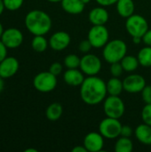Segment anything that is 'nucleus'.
<instances>
[{
  "label": "nucleus",
  "mask_w": 151,
  "mask_h": 152,
  "mask_svg": "<svg viewBox=\"0 0 151 152\" xmlns=\"http://www.w3.org/2000/svg\"><path fill=\"white\" fill-rule=\"evenodd\" d=\"M107 83L97 76H87L80 86L82 101L91 106L103 102L107 97Z\"/></svg>",
  "instance_id": "nucleus-1"
},
{
  "label": "nucleus",
  "mask_w": 151,
  "mask_h": 152,
  "mask_svg": "<svg viewBox=\"0 0 151 152\" xmlns=\"http://www.w3.org/2000/svg\"><path fill=\"white\" fill-rule=\"evenodd\" d=\"M25 25L34 36H44L52 28V19L44 11L32 10L26 15Z\"/></svg>",
  "instance_id": "nucleus-2"
},
{
  "label": "nucleus",
  "mask_w": 151,
  "mask_h": 152,
  "mask_svg": "<svg viewBox=\"0 0 151 152\" xmlns=\"http://www.w3.org/2000/svg\"><path fill=\"white\" fill-rule=\"evenodd\" d=\"M127 45L125 41L121 39H113L109 41L103 47L102 56L103 59L109 64L121 61L126 55Z\"/></svg>",
  "instance_id": "nucleus-3"
},
{
  "label": "nucleus",
  "mask_w": 151,
  "mask_h": 152,
  "mask_svg": "<svg viewBox=\"0 0 151 152\" xmlns=\"http://www.w3.org/2000/svg\"><path fill=\"white\" fill-rule=\"evenodd\" d=\"M149 28H150L147 20L140 14L133 13L130 17L126 18L125 29L132 37H142Z\"/></svg>",
  "instance_id": "nucleus-4"
},
{
  "label": "nucleus",
  "mask_w": 151,
  "mask_h": 152,
  "mask_svg": "<svg viewBox=\"0 0 151 152\" xmlns=\"http://www.w3.org/2000/svg\"><path fill=\"white\" fill-rule=\"evenodd\" d=\"M103 110L107 117L120 119L125 111L124 101L116 95H109L103 101Z\"/></svg>",
  "instance_id": "nucleus-5"
},
{
  "label": "nucleus",
  "mask_w": 151,
  "mask_h": 152,
  "mask_svg": "<svg viewBox=\"0 0 151 152\" xmlns=\"http://www.w3.org/2000/svg\"><path fill=\"white\" fill-rule=\"evenodd\" d=\"M122 124L119 119L107 117L102 119L99 125V132L101 134L109 140H113L118 138L121 134Z\"/></svg>",
  "instance_id": "nucleus-6"
},
{
  "label": "nucleus",
  "mask_w": 151,
  "mask_h": 152,
  "mask_svg": "<svg viewBox=\"0 0 151 152\" xmlns=\"http://www.w3.org/2000/svg\"><path fill=\"white\" fill-rule=\"evenodd\" d=\"M87 39L93 48H102L109 41V32L105 25H93L88 31Z\"/></svg>",
  "instance_id": "nucleus-7"
},
{
  "label": "nucleus",
  "mask_w": 151,
  "mask_h": 152,
  "mask_svg": "<svg viewBox=\"0 0 151 152\" xmlns=\"http://www.w3.org/2000/svg\"><path fill=\"white\" fill-rule=\"evenodd\" d=\"M34 87L41 93H49L53 91L57 86V77L50 71L38 73L33 80Z\"/></svg>",
  "instance_id": "nucleus-8"
},
{
  "label": "nucleus",
  "mask_w": 151,
  "mask_h": 152,
  "mask_svg": "<svg viewBox=\"0 0 151 152\" xmlns=\"http://www.w3.org/2000/svg\"><path fill=\"white\" fill-rule=\"evenodd\" d=\"M101 61L97 55L87 53L81 58L79 68L86 76H97L101 69Z\"/></svg>",
  "instance_id": "nucleus-9"
},
{
  "label": "nucleus",
  "mask_w": 151,
  "mask_h": 152,
  "mask_svg": "<svg viewBox=\"0 0 151 152\" xmlns=\"http://www.w3.org/2000/svg\"><path fill=\"white\" fill-rule=\"evenodd\" d=\"M124 90L130 94L141 93L142 89L146 86L145 78L139 74H131L128 75L123 80Z\"/></svg>",
  "instance_id": "nucleus-10"
},
{
  "label": "nucleus",
  "mask_w": 151,
  "mask_h": 152,
  "mask_svg": "<svg viewBox=\"0 0 151 152\" xmlns=\"http://www.w3.org/2000/svg\"><path fill=\"white\" fill-rule=\"evenodd\" d=\"M0 40L7 48H17L22 44L23 35L20 29L10 28L4 31Z\"/></svg>",
  "instance_id": "nucleus-11"
},
{
  "label": "nucleus",
  "mask_w": 151,
  "mask_h": 152,
  "mask_svg": "<svg viewBox=\"0 0 151 152\" xmlns=\"http://www.w3.org/2000/svg\"><path fill=\"white\" fill-rule=\"evenodd\" d=\"M83 145L85 147L87 151H101L104 147V137L100 132H91L85 136Z\"/></svg>",
  "instance_id": "nucleus-12"
},
{
  "label": "nucleus",
  "mask_w": 151,
  "mask_h": 152,
  "mask_svg": "<svg viewBox=\"0 0 151 152\" xmlns=\"http://www.w3.org/2000/svg\"><path fill=\"white\" fill-rule=\"evenodd\" d=\"M70 36L65 31H57L53 33L49 39V46L54 51H62L70 44Z\"/></svg>",
  "instance_id": "nucleus-13"
},
{
  "label": "nucleus",
  "mask_w": 151,
  "mask_h": 152,
  "mask_svg": "<svg viewBox=\"0 0 151 152\" xmlns=\"http://www.w3.org/2000/svg\"><path fill=\"white\" fill-rule=\"evenodd\" d=\"M19 69V61L14 57H6L0 62V76L9 78L14 76Z\"/></svg>",
  "instance_id": "nucleus-14"
},
{
  "label": "nucleus",
  "mask_w": 151,
  "mask_h": 152,
  "mask_svg": "<svg viewBox=\"0 0 151 152\" xmlns=\"http://www.w3.org/2000/svg\"><path fill=\"white\" fill-rule=\"evenodd\" d=\"M109 18V14L108 11L101 5L93 8L88 14L89 21L93 25H105L108 22Z\"/></svg>",
  "instance_id": "nucleus-15"
},
{
  "label": "nucleus",
  "mask_w": 151,
  "mask_h": 152,
  "mask_svg": "<svg viewBox=\"0 0 151 152\" xmlns=\"http://www.w3.org/2000/svg\"><path fill=\"white\" fill-rule=\"evenodd\" d=\"M85 74L78 69H68L63 74L65 83L71 86H80L85 80Z\"/></svg>",
  "instance_id": "nucleus-16"
},
{
  "label": "nucleus",
  "mask_w": 151,
  "mask_h": 152,
  "mask_svg": "<svg viewBox=\"0 0 151 152\" xmlns=\"http://www.w3.org/2000/svg\"><path fill=\"white\" fill-rule=\"evenodd\" d=\"M134 134L141 143L151 145V126L145 123L139 125L134 130Z\"/></svg>",
  "instance_id": "nucleus-17"
},
{
  "label": "nucleus",
  "mask_w": 151,
  "mask_h": 152,
  "mask_svg": "<svg viewBox=\"0 0 151 152\" xmlns=\"http://www.w3.org/2000/svg\"><path fill=\"white\" fill-rule=\"evenodd\" d=\"M61 8L69 14H79L83 12L85 4L81 0H62Z\"/></svg>",
  "instance_id": "nucleus-18"
},
{
  "label": "nucleus",
  "mask_w": 151,
  "mask_h": 152,
  "mask_svg": "<svg viewBox=\"0 0 151 152\" xmlns=\"http://www.w3.org/2000/svg\"><path fill=\"white\" fill-rule=\"evenodd\" d=\"M118 14L123 18H128L134 13L135 4L133 0H118L116 4Z\"/></svg>",
  "instance_id": "nucleus-19"
},
{
  "label": "nucleus",
  "mask_w": 151,
  "mask_h": 152,
  "mask_svg": "<svg viewBox=\"0 0 151 152\" xmlns=\"http://www.w3.org/2000/svg\"><path fill=\"white\" fill-rule=\"evenodd\" d=\"M107 91L109 95L119 96L124 91L123 81L119 77H112L107 82Z\"/></svg>",
  "instance_id": "nucleus-20"
},
{
  "label": "nucleus",
  "mask_w": 151,
  "mask_h": 152,
  "mask_svg": "<svg viewBox=\"0 0 151 152\" xmlns=\"http://www.w3.org/2000/svg\"><path fill=\"white\" fill-rule=\"evenodd\" d=\"M62 113H63V108L61 104L59 102H53L50 104L45 110V116L47 119L51 121H56L60 119Z\"/></svg>",
  "instance_id": "nucleus-21"
},
{
  "label": "nucleus",
  "mask_w": 151,
  "mask_h": 152,
  "mask_svg": "<svg viewBox=\"0 0 151 152\" xmlns=\"http://www.w3.org/2000/svg\"><path fill=\"white\" fill-rule=\"evenodd\" d=\"M116 152H132L133 150V143L130 137L119 136L115 144Z\"/></svg>",
  "instance_id": "nucleus-22"
},
{
  "label": "nucleus",
  "mask_w": 151,
  "mask_h": 152,
  "mask_svg": "<svg viewBox=\"0 0 151 152\" xmlns=\"http://www.w3.org/2000/svg\"><path fill=\"white\" fill-rule=\"evenodd\" d=\"M121 64L125 71L126 72H133L135 71L139 65L140 62L138 61V58L133 56V55H125L122 60H121Z\"/></svg>",
  "instance_id": "nucleus-23"
},
{
  "label": "nucleus",
  "mask_w": 151,
  "mask_h": 152,
  "mask_svg": "<svg viewBox=\"0 0 151 152\" xmlns=\"http://www.w3.org/2000/svg\"><path fill=\"white\" fill-rule=\"evenodd\" d=\"M138 61L140 62V65H142L144 68H150L151 67V46L146 45L142 47L137 55Z\"/></svg>",
  "instance_id": "nucleus-24"
},
{
  "label": "nucleus",
  "mask_w": 151,
  "mask_h": 152,
  "mask_svg": "<svg viewBox=\"0 0 151 152\" xmlns=\"http://www.w3.org/2000/svg\"><path fill=\"white\" fill-rule=\"evenodd\" d=\"M49 41L45 39L44 36H35L31 42V46L36 53H43L47 49Z\"/></svg>",
  "instance_id": "nucleus-25"
},
{
  "label": "nucleus",
  "mask_w": 151,
  "mask_h": 152,
  "mask_svg": "<svg viewBox=\"0 0 151 152\" xmlns=\"http://www.w3.org/2000/svg\"><path fill=\"white\" fill-rule=\"evenodd\" d=\"M81 58H79L77 54H69L64 58L63 63L67 69H78L80 66Z\"/></svg>",
  "instance_id": "nucleus-26"
},
{
  "label": "nucleus",
  "mask_w": 151,
  "mask_h": 152,
  "mask_svg": "<svg viewBox=\"0 0 151 152\" xmlns=\"http://www.w3.org/2000/svg\"><path fill=\"white\" fill-rule=\"evenodd\" d=\"M3 1H4V6L7 10L16 11L21 7L24 0H3Z\"/></svg>",
  "instance_id": "nucleus-27"
},
{
  "label": "nucleus",
  "mask_w": 151,
  "mask_h": 152,
  "mask_svg": "<svg viewBox=\"0 0 151 152\" xmlns=\"http://www.w3.org/2000/svg\"><path fill=\"white\" fill-rule=\"evenodd\" d=\"M142 119L143 123L151 126V103L146 104L142 111Z\"/></svg>",
  "instance_id": "nucleus-28"
},
{
  "label": "nucleus",
  "mask_w": 151,
  "mask_h": 152,
  "mask_svg": "<svg viewBox=\"0 0 151 152\" xmlns=\"http://www.w3.org/2000/svg\"><path fill=\"white\" fill-rule=\"evenodd\" d=\"M124 69L122 67V64L120 61L118 62H114L110 64V73L112 75V77H119L122 73H123Z\"/></svg>",
  "instance_id": "nucleus-29"
},
{
  "label": "nucleus",
  "mask_w": 151,
  "mask_h": 152,
  "mask_svg": "<svg viewBox=\"0 0 151 152\" xmlns=\"http://www.w3.org/2000/svg\"><path fill=\"white\" fill-rule=\"evenodd\" d=\"M142 98L143 102L146 104L151 103V86H147L142 89Z\"/></svg>",
  "instance_id": "nucleus-30"
},
{
  "label": "nucleus",
  "mask_w": 151,
  "mask_h": 152,
  "mask_svg": "<svg viewBox=\"0 0 151 152\" xmlns=\"http://www.w3.org/2000/svg\"><path fill=\"white\" fill-rule=\"evenodd\" d=\"M92 48H93V45L88 39H85V40L81 41L78 45V50L83 53H89Z\"/></svg>",
  "instance_id": "nucleus-31"
},
{
  "label": "nucleus",
  "mask_w": 151,
  "mask_h": 152,
  "mask_svg": "<svg viewBox=\"0 0 151 152\" xmlns=\"http://www.w3.org/2000/svg\"><path fill=\"white\" fill-rule=\"evenodd\" d=\"M62 69H63V67L60 62H53V64H51V66L49 68V71L52 74L55 75L56 77L59 76L60 74H61Z\"/></svg>",
  "instance_id": "nucleus-32"
},
{
  "label": "nucleus",
  "mask_w": 151,
  "mask_h": 152,
  "mask_svg": "<svg viewBox=\"0 0 151 152\" xmlns=\"http://www.w3.org/2000/svg\"><path fill=\"white\" fill-rule=\"evenodd\" d=\"M133 133V130L132 129L131 126H122V128H121V134H120V136H124V137H131L132 134Z\"/></svg>",
  "instance_id": "nucleus-33"
},
{
  "label": "nucleus",
  "mask_w": 151,
  "mask_h": 152,
  "mask_svg": "<svg viewBox=\"0 0 151 152\" xmlns=\"http://www.w3.org/2000/svg\"><path fill=\"white\" fill-rule=\"evenodd\" d=\"M95 1L99 5L106 7V6H110V5L116 4L118 0H95Z\"/></svg>",
  "instance_id": "nucleus-34"
},
{
  "label": "nucleus",
  "mask_w": 151,
  "mask_h": 152,
  "mask_svg": "<svg viewBox=\"0 0 151 152\" xmlns=\"http://www.w3.org/2000/svg\"><path fill=\"white\" fill-rule=\"evenodd\" d=\"M142 42L146 45L151 46V28H149L147 32L142 37Z\"/></svg>",
  "instance_id": "nucleus-35"
},
{
  "label": "nucleus",
  "mask_w": 151,
  "mask_h": 152,
  "mask_svg": "<svg viewBox=\"0 0 151 152\" xmlns=\"http://www.w3.org/2000/svg\"><path fill=\"white\" fill-rule=\"evenodd\" d=\"M7 47L4 45V43L0 40V62L6 58L7 54Z\"/></svg>",
  "instance_id": "nucleus-36"
},
{
  "label": "nucleus",
  "mask_w": 151,
  "mask_h": 152,
  "mask_svg": "<svg viewBox=\"0 0 151 152\" xmlns=\"http://www.w3.org/2000/svg\"><path fill=\"white\" fill-rule=\"evenodd\" d=\"M72 152H87V150L84 145H77L72 149Z\"/></svg>",
  "instance_id": "nucleus-37"
},
{
  "label": "nucleus",
  "mask_w": 151,
  "mask_h": 152,
  "mask_svg": "<svg viewBox=\"0 0 151 152\" xmlns=\"http://www.w3.org/2000/svg\"><path fill=\"white\" fill-rule=\"evenodd\" d=\"M133 44H141L142 42V37H133Z\"/></svg>",
  "instance_id": "nucleus-38"
},
{
  "label": "nucleus",
  "mask_w": 151,
  "mask_h": 152,
  "mask_svg": "<svg viewBox=\"0 0 151 152\" xmlns=\"http://www.w3.org/2000/svg\"><path fill=\"white\" fill-rule=\"evenodd\" d=\"M4 8H5V6H4V1L3 0H0V15L3 13Z\"/></svg>",
  "instance_id": "nucleus-39"
},
{
  "label": "nucleus",
  "mask_w": 151,
  "mask_h": 152,
  "mask_svg": "<svg viewBox=\"0 0 151 152\" xmlns=\"http://www.w3.org/2000/svg\"><path fill=\"white\" fill-rule=\"evenodd\" d=\"M4 78L0 76V93L3 91L4 89Z\"/></svg>",
  "instance_id": "nucleus-40"
},
{
  "label": "nucleus",
  "mask_w": 151,
  "mask_h": 152,
  "mask_svg": "<svg viewBox=\"0 0 151 152\" xmlns=\"http://www.w3.org/2000/svg\"><path fill=\"white\" fill-rule=\"evenodd\" d=\"M4 28H3V25L1 24V22H0V38H1V37H2V35H3V33H4Z\"/></svg>",
  "instance_id": "nucleus-41"
},
{
  "label": "nucleus",
  "mask_w": 151,
  "mask_h": 152,
  "mask_svg": "<svg viewBox=\"0 0 151 152\" xmlns=\"http://www.w3.org/2000/svg\"><path fill=\"white\" fill-rule=\"evenodd\" d=\"M25 152H37V151L35 149H27L25 150Z\"/></svg>",
  "instance_id": "nucleus-42"
},
{
  "label": "nucleus",
  "mask_w": 151,
  "mask_h": 152,
  "mask_svg": "<svg viewBox=\"0 0 151 152\" xmlns=\"http://www.w3.org/2000/svg\"><path fill=\"white\" fill-rule=\"evenodd\" d=\"M47 1H49L51 3H61L62 0H47Z\"/></svg>",
  "instance_id": "nucleus-43"
},
{
  "label": "nucleus",
  "mask_w": 151,
  "mask_h": 152,
  "mask_svg": "<svg viewBox=\"0 0 151 152\" xmlns=\"http://www.w3.org/2000/svg\"><path fill=\"white\" fill-rule=\"evenodd\" d=\"M85 4H89L90 2H91V0H81Z\"/></svg>",
  "instance_id": "nucleus-44"
}]
</instances>
